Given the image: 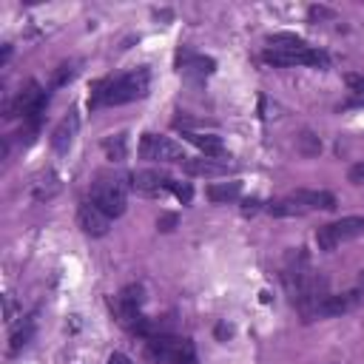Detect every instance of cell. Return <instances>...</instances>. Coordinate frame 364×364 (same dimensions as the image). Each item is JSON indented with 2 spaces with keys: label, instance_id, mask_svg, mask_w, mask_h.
Returning a JSON list of instances; mask_svg holds the SVG:
<instances>
[{
  "label": "cell",
  "instance_id": "cell-1",
  "mask_svg": "<svg viewBox=\"0 0 364 364\" xmlns=\"http://www.w3.org/2000/svg\"><path fill=\"white\" fill-rule=\"evenodd\" d=\"M151 88V71L148 65H139L134 71H125L119 77H102L94 82L88 108H102V105H125L134 100L148 97Z\"/></svg>",
  "mask_w": 364,
  "mask_h": 364
},
{
  "label": "cell",
  "instance_id": "cell-2",
  "mask_svg": "<svg viewBox=\"0 0 364 364\" xmlns=\"http://www.w3.org/2000/svg\"><path fill=\"white\" fill-rule=\"evenodd\" d=\"M264 63L270 65H313V68H327L330 57L310 43H304L296 34H273L264 48Z\"/></svg>",
  "mask_w": 364,
  "mask_h": 364
},
{
  "label": "cell",
  "instance_id": "cell-3",
  "mask_svg": "<svg viewBox=\"0 0 364 364\" xmlns=\"http://www.w3.org/2000/svg\"><path fill=\"white\" fill-rule=\"evenodd\" d=\"M145 353L156 364H196V350L191 338L171 336V333H154L145 338Z\"/></svg>",
  "mask_w": 364,
  "mask_h": 364
},
{
  "label": "cell",
  "instance_id": "cell-4",
  "mask_svg": "<svg viewBox=\"0 0 364 364\" xmlns=\"http://www.w3.org/2000/svg\"><path fill=\"white\" fill-rule=\"evenodd\" d=\"M46 105H48V91L40 88V82H26V88L17 94V100L6 108V117H23V122L28 125V131L34 134L43 122V114H46Z\"/></svg>",
  "mask_w": 364,
  "mask_h": 364
},
{
  "label": "cell",
  "instance_id": "cell-5",
  "mask_svg": "<svg viewBox=\"0 0 364 364\" xmlns=\"http://www.w3.org/2000/svg\"><path fill=\"white\" fill-rule=\"evenodd\" d=\"M128 182H122L119 176H100L94 185H91V202L108 216V219H117L125 213L128 208Z\"/></svg>",
  "mask_w": 364,
  "mask_h": 364
},
{
  "label": "cell",
  "instance_id": "cell-6",
  "mask_svg": "<svg viewBox=\"0 0 364 364\" xmlns=\"http://www.w3.org/2000/svg\"><path fill=\"white\" fill-rule=\"evenodd\" d=\"M358 301H361V290L355 287V290L336 293V296L324 293L321 299H316V301H310V304H304V307H299V310H301L304 321H313V318H330V316L350 313L353 307H358Z\"/></svg>",
  "mask_w": 364,
  "mask_h": 364
},
{
  "label": "cell",
  "instance_id": "cell-7",
  "mask_svg": "<svg viewBox=\"0 0 364 364\" xmlns=\"http://www.w3.org/2000/svg\"><path fill=\"white\" fill-rule=\"evenodd\" d=\"M358 236H364V216H341L316 230V245L321 250H336L338 245L353 242Z\"/></svg>",
  "mask_w": 364,
  "mask_h": 364
},
{
  "label": "cell",
  "instance_id": "cell-8",
  "mask_svg": "<svg viewBox=\"0 0 364 364\" xmlns=\"http://www.w3.org/2000/svg\"><path fill=\"white\" fill-rule=\"evenodd\" d=\"M139 156L142 159H151V162H185V151L179 142H173L171 136H162V134H142L139 139Z\"/></svg>",
  "mask_w": 364,
  "mask_h": 364
},
{
  "label": "cell",
  "instance_id": "cell-9",
  "mask_svg": "<svg viewBox=\"0 0 364 364\" xmlns=\"http://www.w3.org/2000/svg\"><path fill=\"white\" fill-rule=\"evenodd\" d=\"M128 179H131L128 182L131 191H136L142 196H159V193H165V191L173 188V179L168 173H162V171H136Z\"/></svg>",
  "mask_w": 364,
  "mask_h": 364
},
{
  "label": "cell",
  "instance_id": "cell-10",
  "mask_svg": "<svg viewBox=\"0 0 364 364\" xmlns=\"http://www.w3.org/2000/svg\"><path fill=\"white\" fill-rule=\"evenodd\" d=\"M236 165L230 162V156H196V159L182 162V171L191 176H225Z\"/></svg>",
  "mask_w": 364,
  "mask_h": 364
},
{
  "label": "cell",
  "instance_id": "cell-11",
  "mask_svg": "<svg viewBox=\"0 0 364 364\" xmlns=\"http://www.w3.org/2000/svg\"><path fill=\"white\" fill-rule=\"evenodd\" d=\"M77 225H80L82 233H88V236H105L108 228H111V219H108L91 199H85V202H80V208H77Z\"/></svg>",
  "mask_w": 364,
  "mask_h": 364
},
{
  "label": "cell",
  "instance_id": "cell-12",
  "mask_svg": "<svg viewBox=\"0 0 364 364\" xmlns=\"http://www.w3.org/2000/svg\"><path fill=\"white\" fill-rule=\"evenodd\" d=\"M213 68H216V60H213V57L196 54V51H191V48H182V51L176 54V71L185 74V77L202 80V77L213 74Z\"/></svg>",
  "mask_w": 364,
  "mask_h": 364
},
{
  "label": "cell",
  "instance_id": "cell-13",
  "mask_svg": "<svg viewBox=\"0 0 364 364\" xmlns=\"http://www.w3.org/2000/svg\"><path fill=\"white\" fill-rule=\"evenodd\" d=\"M77 131H80V114H77V108H71L54 125V131H51V148H54V154H68V148L77 139Z\"/></svg>",
  "mask_w": 364,
  "mask_h": 364
},
{
  "label": "cell",
  "instance_id": "cell-14",
  "mask_svg": "<svg viewBox=\"0 0 364 364\" xmlns=\"http://www.w3.org/2000/svg\"><path fill=\"white\" fill-rule=\"evenodd\" d=\"M182 136L191 145H196L202 151V156H228V148H225L222 136H216V134H199V131H185L182 128Z\"/></svg>",
  "mask_w": 364,
  "mask_h": 364
},
{
  "label": "cell",
  "instance_id": "cell-15",
  "mask_svg": "<svg viewBox=\"0 0 364 364\" xmlns=\"http://www.w3.org/2000/svg\"><path fill=\"white\" fill-rule=\"evenodd\" d=\"M57 191H60V176L51 168L40 171L31 182V199L34 202H48L51 196H57Z\"/></svg>",
  "mask_w": 364,
  "mask_h": 364
},
{
  "label": "cell",
  "instance_id": "cell-16",
  "mask_svg": "<svg viewBox=\"0 0 364 364\" xmlns=\"http://www.w3.org/2000/svg\"><path fill=\"white\" fill-rule=\"evenodd\" d=\"M267 213L270 216H304V213H310V208L301 202V196L293 191V193H287V196H282V199H273V202H267Z\"/></svg>",
  "mask_w": 364,
  "mask_h": 364
},
{
  "label": "cell",
  "instance_id": "cell-17",
  "mask_svg": "<svg viewBox=\"0 0 364 364\" xmlns=\"http://www.w3.org/2000/svg\"><path fill=\"white\" fill-rule=\"evenodd\" d=\"M301 196V202L310 208V210H333L336 208V196L330 191H310V188H301L296 191Z\"/></svg>",
  "mask_w": 364,
  "mask_h": 364
},
{
  "label": "cell",
  "instance_id": "cell-18",
  "mask_svg": "<svg viewBox=\"0 0 364 364\" xmlns=\"http://www.w3.org/2000/svg\"><path fill=\"white\" fill-rule=\"evenodd\" d=\"M205 193L210 202H233V199H239L242 185L239 182H216V185H208Z\"/></svg>",
  "mask_w": 364,
  "mask_h": 364
},
{
  "label": "cell",
  "instance_id": "cell-19",
  "mask_svg": "<svg viewBox=\"0 0 364 364\" xmlns=\"http://www.w3.org/2000/svg\"><path fill=\"white\" fill-rule=\"evenodd\" d=\"M102 148H105V154H108V159L111 162H122L125 159V151H128V136L119 131V134H111L105 142H102Z\"/></svg>",
  "mask_w": 364,
  "mask_h": 364
},
{
  "label": "cell",
  "instance_id": "cell-20",
  "mask_svg": "<svg viewBox=\"0 0 364 364\" xmlns=\"http://www.w3.org/2000/svg\"><path fill=\"white\" fill-rule=\"evenodd\" d=\"M31 336H34V318H26V324L23 327H17L14 333H11V344H9V353L14 355V353H20L28 341H31Z\"/></svg>",
  "mask_w": 364,
  "mask_h": 364
},
{
  "label": "cell",
  "instance_id": "cell-21",
  "mask_svg": "<svg viewBox=\"0 0 364 364\" xmlns=\"http://www.w3.org/2000/svg\"><path fill=\"white\" fill-rule=\"evenodd\" d=\"M77 65H80V60L60 63V65H57V71H54V77H51V88H63L65 82H71V80H74V74L80 71Z\"/></svg>",
  "mask_w": 364,
  "mask_h": 364
},
{
  "label": "cell",
  "instance_id": "cell-22",
  "mask_svg": "<svg viewBox=\"0 0 364 364\" xmlns=\"http://www.w3.org/2000/svg\"><path fill=\"white\" fill-rule=\"evenodd\" d=\"M299 151H301L304 156H313V154H318V151H321V142H318V136H313L310 131H304V134L299 136Z\"/></svg>",
  "mask_w": 364,
  "mask_h": 364
},
{
  "label": "cell",
  "instance_id": "cell-23",
  "mask_svg": "<svg viewBox=\"0 0 364 364\" xmlns=\"http://www.w3.org/2000/svg\"><path fill=\"white\" fill-rule=\"evenodd\" d=\"M344 82H347V91L361 97L364 100V74H355V71H347L344 74Z\"/></svg>",
  "mask_w": 364,
  "mask_h": 364
},
{
  "label": "cell",
  "instance_id": "cell-24",
  "mask_svg": "<svg viewBox=\"0 0 364 364\" xmlns=\"http://www.w3.org/2000/svg\"><path fill=\"white\" fill-rule=\"evenodd\" d=\"M171 193H173V196H176L182 205H188V202H191V196H193V188H191L188 182H176V179H173V188H171Z\"/></svg>",
  "mask_w": 364,
  "mask_h": 364
},
{
  "label": "cell",
  "instance_id": "cell-25",
  "mask_svg": "<svg viewBox=\"0 0 364 364\" xmlns=\"http://www.w3.org/2000/svg\"><path fill=\"white\" fill-rule=\"evenodd\" d=\"M347 179L353 185H364V162H355L350 171H347Z\"/></svg>",
  "mask_w": 364,
  "mask_h": 364
},
{
  "label": "cell",
  "instance_id": "cell-26",
  "mask_svg": "<svg viewBox=\"0 0 364 364\" xmlns=\"http://www.w3.org/2000/svg\"><path fill=\"white\" fill-rule=\"evenodd\" d=\"M176 222H179V216H176V213H162V216L156 219V228H159V230H173V225H176Z\"/></svg>",
  "mask_w": 364,
  "mask_h": 364
},
{
  "label": "cell",
  "instance_id": "cell-27",
  "mask_svg": "<svg viewBox=\"0 0 364 364\" xmlns=\"http://www.w3.org/2000/svg\"><path fill=\"white\" fill-rule=\"evenodd\" d=\"M307 14H310V20H316V17L321 20V17H330L333 11H330V9H324V6H310V9H307Z\"/></svg>",
  "mask_w": 364,
  "mask_h": 364
},
{
  "label": "cell",
  "instance_id": "cell-28",
  "mask_svg": "<svg viewBox=\"0 0 364 364\" xmlns=\"http://www.w3.org/2000/svg\"><path fill=\"white\" fill-rule=\"evenodd\" d=\"M105 364H131V358H128V355H125V353H111V355H108V361H105Z\"/></svg>",
  "mask_w": 364,
  "mask_h": 364
},
{
  "label": "cell",
  "instance_id": "cell-29",
  "mask_svg": "<svg viewBox=\"0 0 364 364\" xmlns=\"http://www.w3.org/2000/svg\"><path fill=\"white\" fill-rule=\"evenodd\" d=\"M216 336H219V338H228V336H230V327H228V324H219V327H216Z\"/></svg>",
  "mask_w": 364,
  "mask_h": 364
},
{
  "label": "cell",
  "instance_id": "cell-30",
  "mask_svg": "<svg viewBox=\"0 0 364 364\" xmlns=\"http://www.w3.org/2000/svg\"><path fill=\"white\" fill-rule=\"evenodd\" d=\"M358 290H361V293H364V270H361V273H358Z\"/></svg>",
  "mask_w": 364,
  "mask_h": 364
}]
</instances>
